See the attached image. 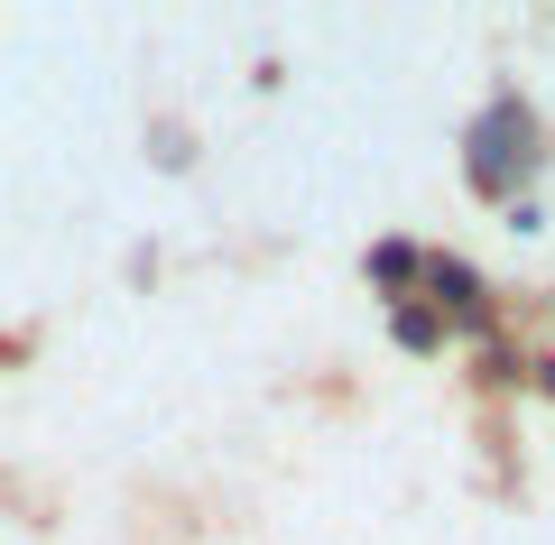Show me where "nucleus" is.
I'll use <instances>...</instances> for the list:
<instances>
[{
    "mask_svg": "<svg viewBox=\"0 0 555 545\" xmlns=\"http://www.w3.org/2000/svg\"><path fill=\"white\" fill-rule=\"evenodd\" d=\"M546 389H555V371H546Z\"/></svg>",
    "mask_w": 555,
    "mask_h": 545,
    "instance_id": "1",
    "label": "nucleus"
}]
</instances>
